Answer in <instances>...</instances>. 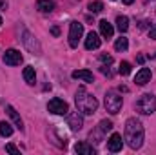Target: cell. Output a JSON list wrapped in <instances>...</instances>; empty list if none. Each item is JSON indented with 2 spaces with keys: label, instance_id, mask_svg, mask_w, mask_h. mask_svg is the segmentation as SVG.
Listing matches in <instances>:
<instances>
[{
  "label": "cell",
  "instance_id": "16",
  "mask_svg": "<svg viewBox=\"0 0 156 155\" xmlns=\"http://www.w3.org/2000/svg\"><path fill=\"white\" fill-rule=\"evenodd\" d=\"M75 152L76 153H82V155H94L96 153V150L91 144H87V142H78L76 146H75Z\"/></svg>",
  "mask_w": 156,
  "mask_h": 155
},
{
  "label": "cell",
  "instance_id": "25",
  "mask_svg": "<svg viewBox=\"0 0 156 155\" xmlns=\"http://www.w3.org/2000/svg\"><path fill=\"white\" fill-rule=\"evenodd\" d=\"M129 73H131V64L123 60V62L120 64V75H123V77H127Z\"/></svg>",
  "mask_w": 156,
  "mask_h": 155
},
{
  "label": "cell",
  "instance_id": "7",
  "mask_svg": "<svg viewBox=\"0 0 156 155\" xmlns=\"http://www.w3.org/2000/svg\"><path fill=\"white\" fill-rule=\"evenodd\" d=\"M22 42H24V46H26L33 55H40V53H42V47H40L38 40L35 39L29 31H26V29H24V33H22Z\"/></svg>",
  "mask_w": 156,
  "mask_h": 155
},
{
  "label": "cell",
  "instance_id": "15",
  "mask_svg": "<svg viewBox=\"0 0 156 155\" xmlns=\"http://www.w3.org/2000/svg\"><path fill=\"white\" fill-rule=\"evenodd\" d=\"M71 77L73 78H80V80H83V82H93V80H94L93 73H91L89 70H76V71L71 73Z\"/></svg>",
  "mask_w": 156,
  "mask_h": 155
},
{
  "label": "cell",
  "instance_id": "10",
  "mask_svg": "<svg viewBox=\"0 0 156 155\" xmlns=\"http://www.w3.org/2000/svg\"><path fill=\"white\" fill-rule=\"evenodd\" d=\"M122 135H118V133H113L111 137H109V141H107V150L109 152H113V153H116L122 150Z\"/></svg>",
  "mask_w": 156,
  "mask_h": 155
},
{
  "label": "cell",
  "instance_id": "5",
  "mask_svg": "<svg viewBox=\"0 0 156 155\" xmlns=\"http://www.w3.org/2000/svg\"><path fill=\"white\" fill-rule=\"evenodd\" d=\"M47 110H49L53 115H66V113L69 112V106H67V102H66V100H62V99L55 97V99H51V100H49Z\"/></svg>",
  "mask_w": 156,
  "mask_h": 155
},
{
  "label": "cell",
  "instance_id": "32",
  "mask_svg": "<svg viewBox=\"0 0 156 155\" xmlns=\"http://www.w3.org/2000/svg\"><path fill=\"white\" fill-rule=\"evenodd\" d=\"M122 2H123V4H127V6H131V4H133L134 0H122Z\"/></svg>",
  "mask_w": 156,
  "mask_h": 155
},
{
  "label": "cell",
  "instance_id": "23",
  "mask_svg": "<svg viewBox=\"0 0 156 155\" xmlns=\"http://www.w3.org/2000/svg\"><path fill=\"white\" fill-rule=\"evenodd\" d=\"M89 11L91 13H102L104 11V2H100V0L89 2Z\"/></svg>",
  "mask_w": 156,
  "mask_h": 155
},
{
  "label": "cell",
  "instance_id": "3",
  "mask_svg": "<svg viewBox=\"0 0 156 155\" xmlns=\"http://www.w3.org/2000/svg\"><path fill=\"white\" fill-rule=\"evenodd\" d=\"M134 108H136V112H138L140 115H151V113H154L156 112V97L151 95V93L142 95V97L136 100Z\"/></svg>",
  "mask_w": 156,
  "mask_h": 155
},
{
  "label": "cell",
  "instance_id": "18",
  "mask_svg": "<svg viewBox=\"0 0 156 155\" xmlns=\"http://www.w3.org/2000/svg\"><path fill=\"white\" fill-rule=\"evenodd\" d=\"M24 80H26L29 86L35 84L37 75H35V68H33V66H26V68H24Z\"/></svg>",
  "mask_w": 156,
  "mask_h": 155
},
{
  "label": "cell",
  "instance_id": "4",
  "mask_svg": "<svg viewBox=\"0 0 156 155\" xmlns=\"http://www.w3.org/2000/svg\"><path fill=\"white\" fill-rule=\"evenodd\" d=\"M104 104H105V110H107L111 115H116V113H120V110H122L123 100H122V97L118 95L116 91H107Z\"/></svg>",
  "mask_w": 156,
  "mask_h": 155
},
{
  "label": "cell",
  "instance_id": "19",
  "mask_svg": "<svg viewBox=\"0 0 156 155\" xmlns=\"http://www.w3.org/2000/svg\"><path fill=\"white\" fill-rule=\"evenodd\" d=\"M116 28L120 33H125L127 29H129V18L125 17V15H120L116 17Z\"/></svg>",
  "mask_w": 156,
  "mask_h": 155
},
{
  "label": "cell",
  "instance_id": "11",
  "mask_svg": "<svg viewBox=\"0 0 156 155\" xmlns=\"http://www.w3.org/2000/svg\"><path fill=\"white\" fill-rule=\"evenodd\" d=\"M100 44H102V39L94 33V31H91L87 37H85V49H98L100 47Z\"/></svg>",
  "mask_w": 156,
  "mask_h": 155
},
{
  "label": "cell",
  "instance_id": "20",
  "mask_svg": "<svg viewBox=\"0 0 156 155\" xmlns=\"http://www.w3.org/2000/svg\"><path fill=\"white\" fill-rule=\"evenodd\" d=\"M104 135H105V133H104V131H102V130L96 126V128H94V130L89 133V139H91V141H94L96 144H100V142L104 141Z\"/></svg>",
  "mask_w": 156,
  "mask_h": 155
},
{
  "label": "cell",
  "instance_id": "34",
  "mask_svg": "<svg viewBox=\"0 0 156 155\" xmlns=\"http://www.w3.org/2000/svg\"><path fill=\"white\" fill-rule=\"evenodd\" d=\"M154 59H156V55H154Z\"/></svg>",
  "mask_w": 156,
  "mask_h": 155
},
{
  "label": "cell",
  "instance_id": "13",
  "mask_svg": "<svg viewBox=\"0 0 156 155\" xmlns=\"http://www.w3.org/2000/svg\"><path fill=\"white\" fill-rule=\"evenodd\" d=\"M98 26H100V35H102L104 39H113V35H115V28H113V24H109L107 20H100Z\"/></svg>",
  "mask_w": 156,
  "mask_h": 155
},
{
  "label": "cell",
  "instance_id": "26",
  "mask_svg": "<svg viewBox=\"0 0 156 155\" xmlns=\"http://www.w3.org/2000/svg\"><path fill=\"white\" fill-rule=\"evenodd\" d=\"M100 60H102L104 64H113V57H111V55H105V53L100 55Z\"/></svg>",
  "mask_w": 156,
  "mask_h": 155
},
{
  "label": "cell",
  "instance_id": "12",
  "mask_svg": "<svg viewBox=\"0 0 156 155\" xmlns=\"http://www.w3.org/2000/svg\"><path fill=\"white\" fill-rule=\"evenodd\" d=\"M153 77V73H151V70L149 68H142L138 73H136V77H134V82L138 84V86H145L149 80Z\"/></svg>",
  "mask_w": 156,
  "mask_h": 155
},
{
  "label": "cell",
  "instance_id": "27",
  "mask_svg": "<svg viewBox=\"0 0 156 155\" xmlns=\"http://www.w3.org/2000/svg\"><path fill=\"white\" fill-rule=\"evenodd\" d=\"M5 152H9V153H15V155L20 153V150H18L15 144H7V146H5Z\"/></svg>",
  "mask_w": 156,
  "mask_h": 155
},
{
  "label": "cell",
  "instance_id": "33",
  "mask_svg": "<svg viewBox=\"0 0 156 155\" xmlns=\"http://www.w3.org/2000/svg\"><path fill=\"white\" fill-rule=\"evenodd\" d=\"M0 26H2V17H0Z\"/></svg>",
  "mask_w": 156,
  "mask_h": 155
},
{
  "label": "cell",
  "instance_id": "31",
  "mask_svg": "<svg viewBox=\"0 0 156 155\" xmlns=\"http://www.w3.org/2000/svg\"><path fill=\"white\" fill-rule=\"evenodd\" d=\"M5 6H7L5 0H0V9H5Z\"/></svg>",
  "mask_w": 156,
  "mask_h": 155
},
{
  "label": "cell",
  "instance_id": "24",
  "mask_svg": "<svg viewBox=\"0 0 156 155\" xmlns=\"http://www.w3.org/2000/svg\"><path fill=\"white\" fill-rule=\"evenodd\" d=\"M98 128H100L104 133H107V131H111V130H113V122H111V120H107V119H104V120H100V122H98Z\"/></svg>",
  "mask_w": 156,
  "mask_h": 155
},
{
  "label": "cell",
  "instance_id": "17",
  "mask_svg": "<svg viewBox=\"0 0 156 155\" xmlns=\"http://www.w3.org/2000/svg\"><path fill=\"white\" fill-rule=\"evenodd\" d=\"M37 9L42 13H51L55 9V2L53 0H38L37 2Z\"/></svg>",
  "mask_w": 156,
  "mask_h": 155
},
{
  "label": "cell",
  "instance_id": "14",
  "mask_svg": "<svg viewBox=\"0 0 156 155\" xmlns=\"http://www.w3.org/2000/svg\"><path fill=\"white\" fill-rule=\"evenodd\" d=\"M5 112H7V115L11 117V120L15 122V126L20 130V131H24V122H22V119H20V115L16 113V110L13 108V106H5Z\"/></svg>",
  "mask_w": 156,
  "mask_h": 155
},
{
  "label": "cell",
  "instance_id": "2",
  "mask_svg": "<svg viewBox=\"0 0 156 155\" xmlns=\"http://www.w3.org/2000/svg\"><path fill=\"white\" fill-rule=\"evenodd\" d=\"M75 102H76V108L80 113L83 115H93L96 110H98V100L83 88L80 86L76 89V95H75Z\"/></svg>",
  "mask_w": 156,
  "mask_h": 155
},
{
  "label": "cell",
  "instance_id": "21",
  "mask_svg": "<svg viewBox=\"0 0 156 155\" xmlns=\"http://www.w3.org/2000/svg\"><path fill=\"white\" fill-rule=\"evenodd\" d=\"M0 135L2 137H11L13 135V128H11L9 122H5V120L0 122Z\"/></svg>",
  "mask_w": 156,
  "mask_h": 155
},
{
  "label": "cell",
  "instance_id": "29",
  "mask_svg": "<svg viewBox=\"0 0 156 155\" xmlns=\"http://www.w3.org/2000/svg\"><path fill=\"white\" fill-rule=\"evenodd\" d=\"M51 35H53V37H58V35H60V28H58V26H53V28H51Z\"/></svg>",
  "mask_w": 156,
  "mask_h": 155
},
{
  "label": "cell",
  "instance_id": "9",
  "mask_svg": "<svg viewBox=\"0 0 156 155\" xmlns=\"http://www.w3.org/2000/svg\"><path fill=\"white\" fill-rule=\"evenodd\" d=\"M67 126L73 130V131H80L82 126H83V117L80 115V112H73L67 115Z\"/></svg>",
  "mask_w": 156,
  "mask_h": 155
},
{
  "label": "cell",
  "instance_id": "22",
  "mask_svg": "<svg viewBox=\"0 0 156 155\" xmlns=\"http://www.w3.org/2000/svg\"><path fill=\"white\" fill-rule=\"evenodd\" d=\"M127 47H129V40L125 39V37H120V39L115 42V49H116V51H125Z\"/></svg>",
  "mask_w": 156,
  "mask_h": 155
},
{
  "label": "cell",
  "instance_id": "1",
  "mask_svg": "<svg viewBox=\"0 0 156 155\" xmlns=\"http://www.w3.org/2000/svg\"><path fill=\"white\" fill-rule=\"evenodd\" d=\"M144 135H145L144 124H142L136 117L127 119V122H125V141H127L129 148H133V150L142 148V144H144Z\"/></svg>",
  "mask_w": 156,
  "mask_h": 155
},
{
  "label": "cell",
  "instance_id": "8",
  "mask_svg": "<svg viewBox=\"0 0 156 155\" xmlns=\"http://www.w3.org/2000/svg\"><path fill=\"white\" fill-rule=\"evenodd\" d=\"M4 62H5L7 66H20V64H22V55H20V51H16V49H7V51L4 53Z\"/></svg>",
  "mask_w": 156,
  "mask_h": 155
},
{
  "label": "cell",
  "instance_id": "6",
  "mask_svg": "<svg viewBox=\"0 0 156 155\" xmlns=\"http://www.w3.org/2000/svg\"><path fill=\"white\" fill-rule=\"evenodd\" d=\"M82 35H83V26L80 24V22H71V26H69V46L71 47H78V42L82 39Z\"/></svg>",
  "mask_w": 156,
  "mask_h": 155
},
{
  "label": "cell",
  "instance_id": "28",
  "mask_svg": "<svg viewBox=\"0 0 156 155\" xmlns=\"http://www.w3.org/2000/svg\"><path fill=\"white\" fill-rule=\"evenodd\" d=\"M149 37H151L153 40H156V24L151 26V29H149Z\"/></svg>",
  "mask_w": 156,
  "mask_h": 155
},
{
  "label": "cell",
  "instance_id": "30",
  "mask_svg": "<svg viewBox=\"0 0 156 155\" xmlns=\"http://www.w3.org/2000/svg\"><path fill=\"white\" fill-rule=\"evenodd\" d=\"M136 60H138L140 64H144V62H145V55H138V59H136Z\"/></svg>",
  "mask_w": 156,
  "mask_h": 155
}]
</instances>
